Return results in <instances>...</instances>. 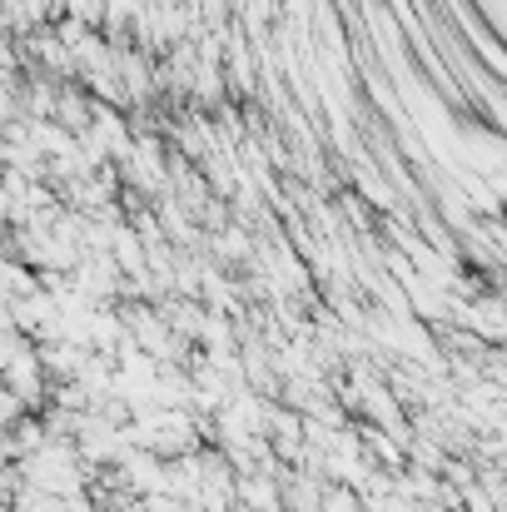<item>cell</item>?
<instances>
[{"mask_svg": "<svg viewBox=\"0 0 507 512\" xmlns=\"http://www.w3.org/2000/svg\"><path fill=\"white\" fill-rule=\"evenodd\" d=\"M329 503H334V508H329V512H358V508H353V498H348V493H334Z\"/></svg>", "mask_w": 507, "mask_h": 512, "instance_id": "obj_1", "label": "cell"}]
</instances>
